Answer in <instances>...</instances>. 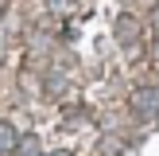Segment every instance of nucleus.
Wrapping results in <instances>:
<instances>
[{
  "label": "nucleus",
  "instance_id": "nucleus-1",
  "mask_svg": "<svg viewBox=\"0 0 159 156\" xmlns=\"http://www.w3.org/2000/svg\"><path fill=\"white\" fill-rule=\"evenodd\" d=\"M132 113L140 121H159V86H136L132 90Z\"/></svg>",
  "mask_w": 159,
  "mask_h": 156
},
{
  "label": "nucleus",
  "instance_id": "nucleus-2",
  "mask_svg": "<svg viewBox=\"0 0 159 156\" xmlns=\"http://www.w3.org/2000/svg\"><path fill=\"white\" fill-rule=\"evenodd\" d=\"M116 39H120L124 47H132L140 39V23L132 20V16H120V20H116Z\"/></svg>",
  "mask_w": 159,
  "mask_h": 156
},
{
  "label": "nucleus",
  "instance_id": "nucleus-3",
  "mask_svg": "<svg viewBox=\"0 0 159 156\" xmlns=\"http://www.w3.org/2000/svg\"><path fill=\"white\" fill-rule=\"evenodd\" d=\"M16 144H20V129L0 117V152H16Z\"/></svg>",
  "mask_w": 159,
  "mask_h": 156
},
{
  "label": "nucleus",
  "instance_id": "nucleus-4",
  "mask_svg": "<svg viewBox=\"0 0 159 156\" xmlns=\"http://www.w3.org/2000/svg\"><path fill=\"white\" fill-rule=\"evenodd\" d=\"M16 156H43V140L35 133H23L20 144H16Z\"/></svg>",
  "mask_w": 159,
  "mask_h": 156
},
{
  "label": "nucleus",
  "instance_id": "nucleus-5",
  "mask_svg": "<svg viewBox=\"0 0 159 156\" xmlns=\"http://www.w3.org/2000/svg\"><path fill=\"white\" fill-rule=\"evenodd\" d=\"M152 31H155V35H159V4L152 8Z\"/></svg>",
  "mask_w": 159,
  "mask_h": 156
},
{
  "label": "nucleus",
  "instance_id": "nucleus-6",
  "mask_svg": "<svg viewBox=\"0 0 159 156\" xmlns=\"http://www.w3.org/2000/svg\"><path fill=\"white\" fill-rule=\"evenodd\" d=\"M47 156H74V152H66V148H54V152H47Z\"/></svg>",
  "mask_w": 159,
  "mask_h": 156
},
{
  "label": "nucleus",
  "instance_id": "nucleus-7",
  "mask_svg": "<svg viewBox=\"0 0 159 156\" xmlns=\"http://www.w3.org/2000/svg\"><path fill=\"white\" fill-rule=\"evenodd\" d=\"M155 62H159V39H155Z\"/></svg>",
  "mask_w": 159,
  "mask_h": 156
}]
</instances>
